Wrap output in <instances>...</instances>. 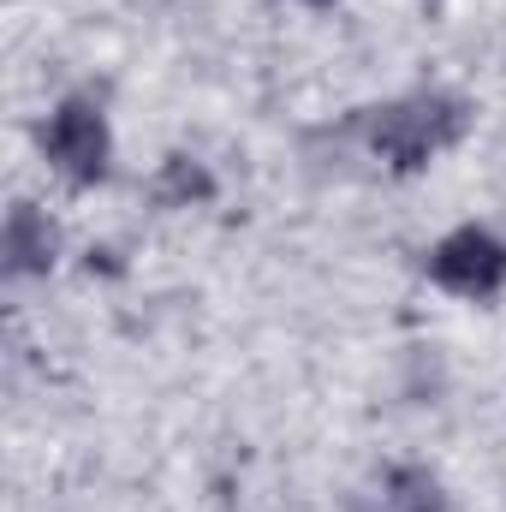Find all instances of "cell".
I'll use <instances>...</instances> for the list:
<instances>
[{
	"mask_svg": "<svg viewBox=\"0 0 506 512\" xmlns=\"http://www.w3.org/2000/svg\"><path fill=\"white\" fill-rule=\"evenodd\" d=\"M459 131H465V108H459V102H447V96H417V102H399V108L376 114L370 143L381 149V161L417 167L423 155H435V149L453 143Z\"/></svg>",
	"mask_w": 506,
	"mask_h": 512,
	"instance_id": "cell-1",
	"label": "cell"
},
{
	"mask_svg": "<svg viewBox=\"0 0 506 512\" xmlns=\"http://www.w3.org/2000/svg\"><path fill=\"white\" fill-rule=\"evenodd\" d=\"M429 268H435L441 286H453L465 298H483V292H495L506 280V245L489 239L483 227H465V233H453L441 251L429 256Z\"/></svg>",
	"mask_w": 506,
	"mask_h": 512,
	"instance_id": "cell-2",
	"label": "cell"
},
{
	"mask_svg": "<svg viewBox=\"0 0 506 512\" xmlns=\"http://www.w3.org/2000/svg\"><path fill=\"white\" fill-rule=\"evenodd\" d=\"M42 143H48L54 167L72 173V179H102V167H108V126H102V114L90 102H66L48 120Z\"/></svg>",
	"mask_w": 506,
	"mask_h": 512,
	"instance_id": "cell-3",
	"label": "cell"
},
{
	"mask_svg": "<svg viewBox=\"0 0 506 512\" xmlns=\"http://www.w3.org/2000/svg\"><path fill=\"white\" fill-rule=\"evenodd\" d=\"M6 256H12V268H18V274H30V268H48V262H54V227H48V215H42V209H30V203H18V209H12V221H6Z\"/></svg>",
	"mask_w": 506,
	"mask_h": 512,
	"instance_id": "cell-4",
	"label": "cell"
},
{
	"mask_svg": "<svg viewBox=\"0 0 506 512\" xmlns=\"http://www.w3.org/2000/svg\"><path fill=\"white\" fill-rule=\"evenodd\" d=\"M191 197H209V173L185 155H173L161 167V203H191Z\"/></svg>",
	"mask_w": 506,
	"mask_h": 512,
	"instance_id": "cell-5",
	"label": "cell"
},
{
	"mask_svg": "<svg viewBox=\"0 0 506 512\" xmlns=\"http://www.w3.org/2000/svg\"><path fill=\"white\" fill-rule=\"evenodd\" d=\"M399 507L405 512H435L441 507V501H435V483L417 477V471H405V477H399Z\"/></svg>",
	"mask_w": 506,
	"mask_h": 512,
	"instance_id": "cell-6",
	"label": "cell"
}]
</instances>
